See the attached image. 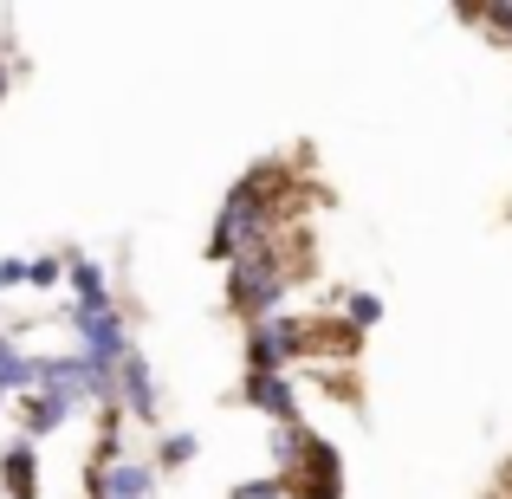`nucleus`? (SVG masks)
Masks as SVG:
<instances>
[{
  "instance_id": "nucleus-1",
  "label": "nucleus",
  "mask_w": 512,
  "mask_h": 499,
  "mask_svg": "<svg viewBox=\"0 0 512 499\" xmlns=\"http://www.w3.org/2000/svg\"><path fill=\"white\" fill-rule=\"evenodd\" d=\"M117 376H124V396H130V409H137V415H150V409H156V396H150V370H143L137 357H124V363H117Z\"/></svg>"
},
{
  "instance_id": "nucleus-2",
  "label": "nucleus",
  "mask_w": 512,
  "mask_h": 499,
  "mask_svg": "<svg viewBox=\"0 0 512 499\" xmlns=\"http://www.w3.org/2000/svg\"><path fill=\"white\" fill-rule=\"evenodd\" d=\"M0 480H7L13 499H33V448H13L7 461H0Z\"/></svg>"
},
{
  "instance_id": "nucleus-3",
  "label": "nucleus",
  "mask_w": 512,
  "mask_h": 499,
  "mask_svg": "<svg viewBox=\"0 0 512 499\" xmlns=\"http://www.w3.org/2000/svg\"><path fill=\"white\" fill-rule=\"evenodd\" d=\"M65 409H72V402H59V396H33V402H26V428H33V435H52V428L65 422Z\"/></svg>"
},
{
  "instance_id": "nucleus-4",
  "label": "nucleus",
  "mask_w": 512,
  "mask_h": 499,
  "mask_svg": "<svg viewBox=\"0 0 512 499\" xmlns=\"http://www.w3.org/2000/svg\"><path fill=\"white\" fill-rule=\"evenodd\" d=\"M247 389H253V396H260L273 415H292V396H286V383H279V376H253Z\"/></svg>"
},
{
  "instance_id": "nucleus-5",
  "label": "nucleus",
  "mask_w": 512,
  "mask_h": 499,
  "mask_svg": "<svg viewBox=\"0 0 512 499\" xmlns=\"http://www.w3.org/2000/svg\"><path fill=\"white\" fill-rule=\"evenodd\" d=\"M72 286L85 292V305H98V299H104V279H98V266H85V260H72Z\"/></svg>"
},
{
  "instance_id": "nucleus-6",
  "label": "nucleus",
  "mask_w": 512,
  "mask_h": 499,
  "mask_svg": "<svg viewBox=\"0 0 512 499\" xmlns=\"http://www.w3.org/2000/svg\"><path fill=\"white\" fill-rule=\"evenodd\" d=\"M59 273H65V260H33V266H26V279H33V286H52Z\"/></svg>"
},
{
  "instance_id": "nucleus-7",
  "label": "nucleus",
  "mask_w": 512,
  "mask_h": 499,
  "mask_svg": "<svg viewBox=\"0 0 512 499\" xmlns=\"http://www.w3.org/2000/svg\"><path fill=\"white\" fill-rule=\"evenodd\" d=\"M376 312H383V305H376L370 292H357V299H350V318H357V325H376Z\"/></svg>"
},
{
  "instance_id": "nucleus-8",
  "label": "nucleus",
  "mask_w": 512,
  "mask_h": 499,
  "mask_svg": "<svg viewBox=\"0 0 512 499\" xmlns=\"http://www.w3.org/2000/svg\"><path fill=\"white\" fill-rule=\"evenodd\" d=\"M182 454H195V441H188V435H175V441H163V461H182Z\"/></svg>"
},
{
  "instance_id": "nucleus-9",
  "label": "nucleus",
  "mask_w": 512,
  "mask_h": 499,
  "mask_svg": "<svg viewBox=\"0 0 512 499\" xmlns=\"http://www.w3.org/2000/svg\"><path fill=\"white\" fill-rule=\"evenodd\" d=\"M20 279H26V266H20V260H7V266H0V286H20Z\"/></svg>"
}]
</instances>
